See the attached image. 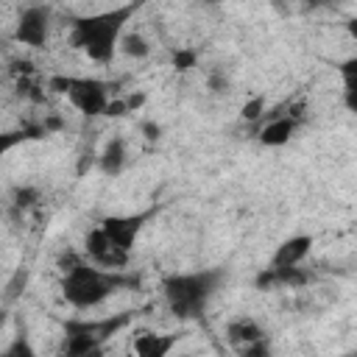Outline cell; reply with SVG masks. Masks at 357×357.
<instances>
[{
  "mask_svg": "<svg viewBox=\"0 0 357 357\" xmlns=\"http://www.w3.org/2000/svg\"><path fill=\"white\" fill-rule=\"evenodd\" d=\"M47 86L59 95L67 98L73 109H78L84 117H100L109 112L112 98V84L103 78H89V75H53Z\"/></svg>",
  "mask_w": 357,
  "mask_h": 357,
  "instance_id": "4",
  "label": "cell"
},
{
  "mask_svg": "<svg viewBox=\"0 0 357 357\" xmlns=\"http://www.w3.org/2000/svg\"><path fill=\"white\" fill-rule=\"evenodd\" d=\"M11 201H14L17 209H31V206L39 201V190H36L33 184H20V187H14Z\"/></svg>",
  "mask_w": 357,
  "mask_h": 357,
  "instance_id": "17",
  "label": "cell"
},
{
  "mask_svg": "<svg viewBox=\"0 0 357 357\" xmlns=\"http://www.w3.org/2000/svg\"><path fill=\"white\" fill-rule=\"evenodd\" d=\"M310 282V273L301 268V265H293V268H276V265H268L257 273L254 284L259 290H273V287H304Z\"/></svg>",
  "mask_w": 357,
  "mask_h": 357,
  "instance_id": "11",
  "label": "cell"
},
{
  "mask_svg": "<svg viewBox=\"0 0 357 357\" xmlns=\"http://www.w3.org/2000/svg\"><path fill=\"white\" fill-rule=\"evenodd\" d=\"M131 321V312L112 315V318H70L64 321V351L67 354H100L103 340L120 332Z\"/></svg>",
  "mask_w": 357,
  "mask_h": 357,
  "instance_id": "5",
  "label": "cell"
},
{
  "mask_svg": "<svg viewBox=\"0 0 357 357\" xmlns=\"http://www.w3.org/2000/svg\"><path fill=\"white\" fill-rule=\"evenodd\" d=\"M346 33L357 42V17H349V20H346Z\"/></svg>",
  "mask_w": 357,
  "mask_h": 357,
  "instance_id": "24",
  "label": "cell"
},
{
  "mask_svg": "<svg viewBox=\"0 0 357 357\" xmlns=\"http://www.w3.org/2000/svg\"><path fill=\"white\" fill-rule=\"evenodd\" d=\"M226 340L231 349H237L240 354H268L271 349V340H268V332L262 329V324L251 315H240V318H231L226 324Z\"/></svg>",
  "mask_w": 357,
  "mask_h": 357,
  "instance_id": "7",
  "label": "cell"
},
{
  "mask_svg": "<svg viewBox=\"0 0 357 357\" xmlns=\"http://www.w3.org/2000/svg\"><path fill=\"white\" fill-rule=\"evenodd\" d=\"M126 165H128L126 139H123V137L106 139V145H103L100 153H98V167H100V173L109 176V178H114V176H120V173L126 170Z\"/></svg>",
  "mask_w": 357,
  "mask_h": 357,
  "instance_id": "13",
  "label": "cell"
},
{
  "mask_svg": "<svg viewBox=\"0 0 357 357\" xmlns=\"http://www.w3.org/2000/svg\"><path fill=\"white\" fill-rule=\"evenodd\" d=\"M337 78H340V89L343 92H354L357 95V56H349L337 64Z\"/></svg>",
  "mask_w": 357,
  "mask_h": 357,
  "instance_id": "16",
  "label": "cell"
},
{
  "mask_svg": "<svg viewBox=\"0 0 357 357\" xmlns=\"http://www.w3.org/2000/svg\"><path fill=\"white\" fill-rule=\"evenodd\" d=\"M307 6H312V8H321V6H329L332 0H304Z\"/></svg>",
  "mask_w": 357,
  "mask_h": 357,
  "instance_id": "25",
  "label": "cell"
},
{
  "mask_svg": "<svg viewBox=\"0 0 357 357\" xmlns=\"http://www.w3.org/2000/svg\"><path fill=\"white\" fill-rule=\"evenodd\" d=\"M50 36V8L42 3H31L20 11L14 25V39L25 47H45Z\"/></svg>",
  "mask_w": 357,
  "mask_h": 357,
  "instance_id": "8",
  "label": "cell"
},
{
  "mask_svg": "<svg viewBox=\"0 0 357 357\" xmlns=\"http://www.w3.org/2000/svg\"><path fill=\"white\" fill-rule=\"evenodd\" d=\"M223 0H201V6H206V8H215V6H220Z\"/></svg>",
  "mask_w": 357,
  "mask_h": 357,
  "instance_id": "26",
  "label": "cell"
},
{
  "mask_svg": "<svg viewBox=\"0 0 357 357\" xmlns=\"http://www.w3.org/2000/svg\"><path fill=\"white\" fill-rule=\"evenodd\" d=\"M296 131H298V112H290V114L271 117V120L259 128L257 139H259V145H265V148H282V145H287V142L293 139Z\"/></svg>",
  "mask_w": 357,
  "mask_h": 357,
  "instance_id": "12",
  "label": "cell"
},
{
  "mask_svg": "<svg viewBox=\"0 0 357 357\" xmlns=\"http://www.w3.org/2000/svg\"><path fill=\"white\" fill-rule=\"evenodd\" d=\"M340 98H343V106H346V112L357 117V95H354V92H340Z\"/></svg>",
  "mask_w": 357,
  "mask_h": 357,
  "instance_id": "23",
  "label": "cell"
},
{
  "mask_svg": "<svg viewBox=\"0 0 357 357\" xmlns=\"http://www.w3.org/2000/svg\"><path fill=\"white\" fill-rule=\"evenodd\" d=\"M139 131H142V137H145L148 142H159V139H162V126L153 123V120H142V123H139Z\"/></svg>",
  "mask_w": 357,
  "mask_h": 357,
  "instance_id": "22",
  "label": "cell"
},
{
  "mask_svg": "<svg viewBox=\"0 0 357 357\" xmlns=\"http://www.w3.org/2000/svg\"><path fill=\"white\" fill-rule=\"evenodd\" d=\"M206 86H209L212 95H226L229 86H231V81H229V75H226L220 67H215V70L206 73Z\"/></svg>",
  "mask_w": 357,
  "mask_h": 357,
  "instance_id": "18",
  "label": "cell"
},
{
  "mask_svg": "<svg viewBox=\"0 0 357 357\" xmlns=\"http://www.w3.org/2000/svg\"><path fill=\"white\" fill-rule=\"evenodd\" d=\"M156 215V206H151V209H145V212H128V215H106L98 226L112 237V243L114 245H120L123 251H134V245H137V240H139V234H142V229H145V223L151 220Z\"/></svg>",
  "mask_w": 357,
  "mask_h": 357,
  "instance_id": "6",
  "label": "cell"
},
{
  "mask_svg": "<svg viewBox=\"0 0 357 357\" xmlns=\"http://www.w3.org/2000/svg\"><path fill=\"white\" fill-rule=\"evenodd\" d=\"M181 335H156V332H139L131 343V349L139 354V357H165L176 349Z\"/></svg>",
  "mask_w": 357,
  "mask_h": 357,
  "instance_id": "14",
  "label": "cell"
},
{
  "mask_svg": "<svg viewBox=\"0 0 357 357\" xmlns=\"http://www.w3.org/2000/svg\"><path fill=\"white\" fill-rule=\"evenodd\" d=\"M120 53L128 56V59H134V61H142V59L151 56V45H148V39L139 31H126L123 33V42H120Z\"/></svg>",
  "mask_w": 357,
  "mask_h": 357,
  "instance_id": "15",
  "label": "cell"
},
{
  "mask_svg": "<svg viewBox=\"0 0 357 357\" xmlns=\"http://www.w3.org/2000/svg\"><path fill=\"white\" fill-rule=\"evenodd\" d=\"M195 64H198V53H195L192 47H178V50H173V67H176V70L187 73V70H192Z\"/></svg>",
  "mask_w": 357,
  "mask_h": 357,
  "instance_id": "19",
  "label": "cell"
},
{
  "mask_svg": "<svg viewBox=\"0 0 357 357\" xmlns=\"http://www.w3.org/2000/svg\"><path fill=\"white\" fill-rule=\"evenodd\" d=\"M312 243H315L312 234H290V237H284L276 245V251H273V257H271L268 265H276V268L304 265L307 257H310V251H312Z\"/></svg>",
  "mask_w": 357,
  "mask_h": 357,
  "instance_id": "10",
  "label": "cell"
},
{
  "mask_svg": "<svg viewBox=\"0 0 357 357\" xmlns=\"http://www.w3.org/2000/svg\"><path fill=\"white\" fill-rule=\"evenodd\" d=\"M128 284H134V276L123 271L103 268L73 251L61 257V298L78 312L100 307L106 298Z\"/></svg>",
  "mask_w": 357,
  "mask_h": 357,
  "instance_id": "1",
  "label": "cell"
},
{
  "mask_svg": "<svg viewBox=\"0 0 357 357\" xmlns=\"http://www.w3.org/2000/svg\"><path fill=\"white\" fill-rule=\"evenodd\" d=\"M33 357V349H31V343H28V337L25 335H17L6 349H3V357Z\"/></svg>",
  "mask_w": 357,
  "mask_h": 357,
  "instance_id": "20",
  "label": "cell"
},
{
  "mask_svg": "<svg viewBox=\"0 0 357 357\" xmlns=\"http://www.w3.org/2000/svg\"><path fill=\"white\" fill-rule=\"evenodd\" d=\"M262 109H265V98L257 95V98H251V100L243 103V117L245 120H259L262 117Z\"/></svg>",
  "mask_w": 357,
  "mask_h": 357,
  "instance_id": "21",
  "label": "cell"
},
{
  "mask_svg": "<svg viewBox=\"0 0 357 357\" xmlns=\"http://www.w3.org/2000/svg\"><path fill=\"white\" fill-rule=\"evenodd\" d=\"M226 282L223 268H198V271H176L162 279V298L170 315L178 321L204 318L209 301Z\"/></svg>",
  "mask_w": 357,
  "mask_h": 357,
  "instance_id": "3",
  "label": "cell"
},
{
  "mask_svg": "<svg viewBox=\"0 0 357 357\" xmlns=\"http://www.w3.org/2000/svg\"><path fill=\"white\" fill-rule=\"evenodd\" d=\"M142 3L145 0H128V3L106 8V11L75 17L70 22V45L78 47L95 64H112L114 56L120 53L126 25L134 20V14L142 8Z\"/></svg>",
  "mask_w": 357,
  "mask_h": 357,
  "instance_id": "2",
  "label": "cell"
},
{
  "mask_svg": "<svg viewBox=\"0 0 357 357\" xmlns=\"http://www.w3.org/2000/svg\"><path fill=\"white\" fill-rule=\"evenodd\" d=\"M84 257L98 262V265H103V268H112V271H126V265L131 259V254L123 251L120 245H114L112 237L100 226L86 231V237H84Z\"/></svg>",
  "mask_w": 357,
  "mask_h": 357,
  "instance_id": "9",
  "label": "cell"
}]
</instances>
